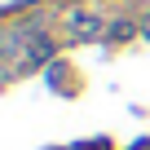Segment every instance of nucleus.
<instances>
[{"instance_id":"f257e3e1","label":"nucleus","mask_w":150,"mask_h":150,"mask_svg":"<svg viewBox=\"0 0 150 150\" xmlns=\"http://www.w3.org/2000/svg\"><path fill=\"white\" fill-rule=\"evenodd\" d=\"M66 31H71L75 40H93V35L106 31V18H102L97 9H71V13H66Z\"/></svg>"}]
</instances>
